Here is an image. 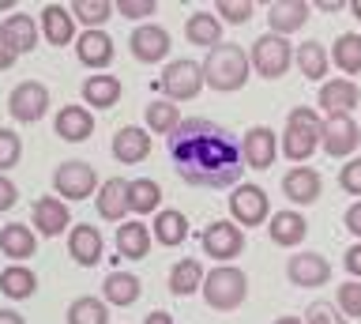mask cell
Returning a JSON list of instances; mask_svg holds the SVG:
<instances>
[{
	"instance_id": "20",
	"label": "cell",
	"mask_w": 361,
	"mask_h": 324,
	"mask_svg": "<svg viewBox=\"0 0 361 324\" xmlns=\"http://www.w3.org/2000/svg\"><path fill=\"white\" fill-rule=\"evenodd\" d=\"M53 132L64 143H83V140L94 136V117H90V109H83V106H61V114L53 121Z\"/></svg>"
},
{
	"instance_id": "21",
	"label": "cell",
	"mask_w": 361,
	"mask_h": 324,
	"mask_svg": "<svg viewBox=\"0 0 361 324\" xmlns=\"http://www.w3.org/2000/svg\"><path fill=\"white\" fill-rule=\"evenodd\" d=\"M151 155V136L147 128H135V125H124L113 132V159L124 162V166H135Z\"/></svg>"
},
{
	"instance_id": "10",
	"label": "cell",
	"mask_w": 361,
	"mask_h": 324,
	"mask_svg": "<svg viewBox=\"0 0 361 324\" xmlns=\"http://www.w3.org/2000/svg\"><path fill=\"white\" fill-rule=\"evenodd\" d=\"M45 109H49V87L38 83V80H23L11 87L8 95V114L23 121V125H34V121L45 117Z\"/></svg>"
},
{
	"instance_id": "1",
	"label": "cell",
	"mask_w": 361,
	"mask_h": 324,
	"mask_svg": "<svg viewBox=\"0 0 361 324\" xmlns=\"http://www.w3.org/2000/svg\"><path fill=\"white\" fill-rule=\"evenodd\" d=\"M169 162L192 188H233L241 181V140L207 117H188L166 136Z\"/></svg>"
},
{
	"instance_id": "43",
	"label": "cell",
	"mask_w": 361,
	"mask_h": 324,
	"mask_svg": "<svg viewBox=\"0 0 361 324\" xmlns=\"http://www.w3.org/2000/svg\"><path fill=\"white\" fill-rule=\"evenodd\" d=\"M305 324H346V317L338 313L335 301H309V309H305Z\"/></svg>"
},
{
	"instance_id": "40",
	"label": "cell",
	"mask_w": 361,
	"mask_h": 324,
	"mask_svg": "<svg viewBox=\"0 0 361 324\" xmlns=\"http://www.w3.org/2000/svg\"><path fill=\"white\" fill-rule=\"evenodd\" d=\"M143 117H147V128L158 132V136H169V132L180 125V109L173 102H151Z\"/></svg>"
},
{
	"instance_id": "49",
	"label": "cell",
	"mask_w": 361,
	"mask_h": 324,
	"mask_svg": "<svg viewBox=\"0 0 361 324\" xmlns=\"http://www.w3.org/2000/svg\"><path fill=\"white\" fill-rule=\"evenodd\" d=\"M343 222H346L350 238H361V200H354V204L346 208V215H343Z\"/></svg>"
},
{
	"instance_id": "54",
	"label": "cell",
	"mask_w": 361,
	"mask_h": 324,
	"mask_svg": "<svg viewBox=\"0 0 361 324\" xmlns=\"http://www.w3.org/2000/svg\"><path fill=\"white\" fill-rule=\"evenodd\" d=\"M275 324H305V320H301V317H290V313H286V317H279Z\"/></svg>"
},
{
	"instance_id": "36",
	"label": "cell",
	"mask_w": 361,
	"mask_h": 324,
	"mask_svg": "<svg viewBox=\"0 0 361 324\" xmlns=\"http://www.w3.org/2000/svg\"><path fill=\"white\" fill-rule=\"evenodd\" d=\"M158 204H162V185L151 181V177H135V181H128V211H135V215H151V211H158Z\"/></svg>"
},
{
	"instance_id": "12",
	"label": "cell",
	"mask_w": 361,
	"mask_h": 324,
	"mask_svg": "<svg viewBox=\"0 0 361 324\" xmlns=\"http://www.w3.org/2000/svg\"><path fill=\"white\" fill-rule=\"evenodd\" d=\"M169 46H173L169 30H166V27H154V23H140V27H135L132 35H128L132 57H135V61H143V64L166 61V57H169Z\"/></svg>"
},
{
	"instance_id": "8",
	"label": "cell",
	"mask_w": 361,
	"mask_h": 324,
	"mask_svg": "<svg viewBox=\"0 0 361 324\" xmlns=\"http://www.w3.org/2000/svg\"><path fill=\"white\" fill-rule=\"evenodd\" d=\"M53 188L61 200H87L90 193H98V174L90 162L68 159L53 170Z\"/></svg>"
},
{
	"instance_id": "44",
	"label": "cell",
	"mask_w": 361,
	"mask_h": 324,
	"mask_svg": "<svg viewBox=\"0 0 361 324\" xmlns=\"http://www.w3.org/2000/svg\"><path fill=\"white\" fill-rule=\"evenodd\" d=\"M19 159H23V140L11 128H0V174L11 170Z\"/></svg>"
},
{
	"instance_id": "2",
	"label": "cell",
	"mask_w": 361,
	"mask_h": 324,
	"mask_svg": "<svg viewBox=\"0 0 361 324\" xmlns=\"http://www.w3.org/2000/svg\"><path fill=\"white\" fill-rule=\"evenodd\" d=\"M200 68H203V87H211V91H241L248 83L252 64H248V49L222 42V46L207 49Z\"/></svg>"
},
{
	"instance_id": "28",
	"label": "cell",
	"mask_w": 361,
	"mask_h": 324,
	"mask_svg": "<svg viewBox=\"0 0 361 324\" xmlns=\"http://www.w3.org/2000/svg\"><path fill=\"white\" fill-rule=\"evenodd\" d=\"M222 23L214 12H192L188 23H185V38L192 42V46H203V49H214L222 46Z\"/></svg>"
},
{
	"instance_id": "5",
	"label": "cell",
	"mask_w": 361,
	"mask_h": 324,
	"mask_svg": "<svg viewBox=\"0 0 361 324\" xmlns=\"http://www.w3.org/2000/svg\"><path fill=\"white\" fill-rule=\"evenodd\" d=\"M248 64L264 76V80H279V76L290 72L293 64V46L290 38H279V35H259L248 49Z\"/></svg>"
},
{
	"instance_id": "52",
	"label": "cell",
	"mask_w": 361,
	"mask_h": 324,
	"mask_svg": "<svg viewBox=\"0 0 361 324\" xmlns=\"http://www.w3.org/2000/svg\"><path fill=\"white\" fill-rule=\"evenodd\" d=\"M143 324H173V317H169L166 309H154V313H147Z\"/></svg>"
},
{
	"instance_id": "33",
	"label": "cell",
	"mask_w": 361,
	"mask_h": 324,
	"mask_svg": "<svg viewBox=\"0 0 361 324\" xmlns=\"http://www.w3.org/2000/svg\"><path fill=\"white\" fill-rule=\"evenodd\" d=\"M200 287H203V268H200L196 256H185V260H177L169 268V294L173 298H188V294H196Z\"/></svg>"
},
{
	"instance_id": "7",
	"label": "cell",
	"mask_w": 361,
	"mask_h": 324,
	"mask_svg": "<svg viewBox=\"0 0 361 324\" xmlns=\"http://www.w3.org/2000/svg\"><path fill=\"white\" fill-rule=\"evenodd\" d=\"M245 245H248V238L233 219H219V222H211V227L203 230V253H207L211 260H219V264L237 260V256L245 253Z\"/></svg>"
},
{
	"instance_id": "39",
	"label": "cell",
	"mask_w": 361,
	"mask_h": 324,
	"mask_svg": "<svg viewBox=\"0 0 361 324\" xmlns=\"http://www.w3.org/2000/svg\"><path fill=\"white\" fill-rule=\"evenodd\" d=\"M68 12H72V19H79L87 30H102V23L113 16V4L109 0H75Z\"/></svg>"
},
{
	"instance_id": "16",
	"label": "cell",
	"mask_w": 361,
	"mask_h": 324,
	"mask_svg": "<svg viewBox=\"0 0 361 324\" xmlns=\"http://www.w3.org/2000/svg\"><path fill=\"white\" fill-rule=\"evenodd\" d=\"M102 253H106V245H102V234L90 222H79V227L68 230V256L79 268H94L102 260Z\"/></svg>"
},
{
	"instance_id": "25",
	"label": "cell",
	"mask_w": 361,
	"mask_h": 324,
	"mask_svg": "<svg viewBox=\"0 0 361 324\" xmlns=\"http://www.w3.org/2000/svg\"><path fill=\"white\" fill-rule=\"evenodd\" d=\"M83 91V102L90 106V109H109V106H117L121 102V80L117 76H106V72H98V76H90V80L79 87Z\"/></svg>"
},
{
	"instance_id": "51",
	"label": "cell",
	"mask_w": 361,
	"mask_h": 324,
	"mask_svg": "<svg viewBox=\"0 0 361 324\" xmlns=\"http://www.w3.org/2000/svg\"><path fill=\"white\" fill-rule=\"evenodd\" d=\"M316 12H324V16H338V12H346V4H343V0H320V4H316Z\"/></svg>"
},
{
	"instance_id": "14",
	"label": "cell",
	"mask_w": 361,
	"mask_h": 324,
	"mask_svg": "<svg viewBox=\"0 0 361 324\" xmlns=\"http://www.w3.org/2000/svg\"><path fill=\"white\" fill-rule=\"evenodd\" d=\"M286 279L301 290H312V287H324L331 279V260L320 253H293L286 260Z\"/></svg>"
},
{
	"instance_id": "24",
	"label": "cell",
	"mask_w": 361,
	"mask_h": 324,
	"mask_svg": "<svg viewBox=\"0 0 361 324\" xmlns=\"http://www.w3.org/2000/svg\"><path fill=\"white\" fill-rule=\"evenodd\" d=\"M0 253L8 256V260H30L34 253H38V238H34L30 227H23V222H8L4 230H0Z\"/></svg>"
},
{
	"instance_id": "53",
	"label": "cell",
	"mask_w": 361,
	"mask_h": 324,
	"mask_svg": "<svg viewBox=\"0 0 361 324\" xmlns=\"http://www.w3.org/2000/svg\"><path fill=\"white\" fill-rule=\"evenodd\" d=\"M0 324H27V320H23V313H16V309H0Z\"/></svg>"
},
{
	"instance_id": "3",
	"label": "cell",
	"mask_w": 361,
	"mask_h": 324,
	"mask_svg": "<svg viewBox=\"0 0 361 324\" xmlns=\"http://www.w3.org/2000/svg\"><path fill=\"white\" fill-rule=\"evenodd\" d=\"M320 125H324V117H316V109L293 106L286 117V132L279 140V151L293 162H305L312 151H320Z\"/></svg>"
},
{
	"instance_id": "50",
	"label": "cell",
	"mask_w": 361,
	"mask_h": 324,
	"mask_svg": "<svg viewBox=\"0 0 361 324\" xmlns=\"http://www.w3.org/2000/svg\"><path fill=\"white\" fill-rule=\"evenodd\" d=\"M19 61V53H16V46H11V42L4 38V30H0V72H8L11 64Z\"/></svg>"
},
{
	"instance_id": "55",
	"label": "cell",
	"mask_w": 361,
	"mask_h": 324,
	"mask_svg": "<svg viewBox=\"0 0 361 324\" xmlns=\"http://www.w3.org/2000/svg\"><path fill=\"white\" fill-rule=\"evenodd\" d=\"M350 12H354V19L361 23V0H354V4H350Z\"/></svg>"
},
{
	"instance_id": "23",
	"label": "cell",
	"mask_w": 361,
	"mask_h": 324,
	"mask_svg": "<svg viewBox=\"0 0 361 324\" xmlns=\"http://www.w3.org/2000/svg\"><path fill=\"white\" fill-rule=\"evenodd\" d=\"M75 57L87 64V68H106L113 61V38L106 30H83L75 38Z\"/></svg>"
},
{
	"instance_id": "19",
	"label": "cell",
	"mask_w": 361,
	"mask_h": 324,
	"mask_svg": "<svg viewBox=\"0 0 361 324\" xmlns=\"http://www.w3.org/2000/svg\"><path fill=\"white\" fill-rule=\"evenodd\" d=\"M309 12H312V4H305V0H279V4H271L267 8L271 35L290 38L293 30H301L305 23H309Z\"/></svg>"
},
{
	"instance_id": "48",
	"label": "cell",
	"mask_w": 361,
	"mask_h": 324,
	"mask_svg": "<svg viewBox=\"0 0 361 324\" xmlns=\"http://www.w3.org/2000/svg\"><path fill=\"white\" fill-rule=\"evenodd\" d=\"M343 268L350 272V279H361V241L350 245V249L343 253Z\"/></svg>"
},
{
	"instance_id": "47",
	"label": "cell",
	"mask_w": 361,
	"mask_h": 324,
	"mask_svg": "<svg viewBox=\"0 0 361 324\" xmlns=\"http://www.w3.org/2000/svg\"><path fill=\"white\" fill-rule=\"evenodd\" d=\"M16 200H19V188L11 185V177L0 174V211H11V208H16Z\"/></svg>"
},
{
	"instance_id": "38",
	"label": "cell",
	"mask_w": 361,
	"mask_h": 324,
	"mask_svg": "<svg viewBox=\"0 0 361 324\" xmlns=\"http://www.w3.org/2000/svg\"><path fill=\"white\" fill-rule=\"evenodd\" d=\"M68 324H109V306L102 298L83 294L68 306Z\"/></svg>"
},
{
	"instance_id": "4",
	"label": "cell",
	"mask_w": 361,
	"mask_h": 324,
	"mask_svg": "<svg viewBox=\"0 0 361 324\" xmlns=\"http://www.w3.org/2000/svg\"><path fill=\"white\" fill-rule=\"evenodd\" d=\"M200 290H203V301H207L211 309L230 313V309H237L248 298V275L241 272V268L222 264V268H211V272L203 275Z\"/></svg>"
},
{
	"instance_id": "37",
	"label": "cell",
	"mask_w": 361,
	"mask_h": 324,
	"mask_svg": "<svg viewBox=\"0 0 361 324\" xmlns=\"http://www.w3.org/2000/svg\"><path fill=\"white\" fill-rule=\"evenodd\" d=\"M327 61H335L346 76H361V35H338Z\"/></svg>"
},
{
	"instance_id": "46",
	"label": "cell",
	"mask_w": 361,
	"mask_h": 324,
	"mask_svg": "<svg viewBox=\"0 0 361 324\" xmlns=\"http://www.w3.org/2000/svg\"><path fill=\"white\" fill-rule=\"evenodd\" d=\"M338 185H343V193L361 200V159H350L343 170H338Z\"/></svg>"
},
{
	"instance_id": "13",
	"label": "cell",
	"mask_w": 361,
	"mask_h": 324,
	"mask_svg": "<svg viewBox=\"0 0 361 324\" xmlns=\"http://www.w3.org/2000/svg\"><path fill=\"white\" fill-rule=\"evenodd\" d=\"M241 159H245L248 170H271L279 159V136L264 125L248 128L241 136Z\"/></svg>"
},
{
	"instance_id": "41",
	"label": "cell",
	"mask_w": 361,
	"mask_h": 324,
	"mask_svg": "<svg viewBox=\"0 0 361 324\" xmlns=\"http://www.w3.org/2000/svg\"><path fill=\"white\" fill-rule=\"evenodd\" d=\"M252 12H256L252 0H219V4H214V16H219L222 27H241L252 19Z\"/></svg>"
},
{
	"instance_id": "26",
	"label": "cell",
	"mask_w": 361,
	"mask_h": 324,
	"mask_svg": "<svg viewBox=\"0 0 361 324\" xmlns=\"http://www.w3.org/2000/svg\"><path fill=\"white\" fill-rule=\"evenodd\" d=\"M305 234H309V222H305L301 211L286 208V211H275V215H271V241L282 245V249L305 241Z\"/></svg>"
},
{
	"instance_id": "32",
	"label": "cell",
	"mask_w": 361,
	"mask_h": 324,
	"mask_svg": "<svg viewBox=\"0 0 361 324\" xmlns=\"http://www.w3.org/2000/svg\"><path fill=\"white\" fill-rule=\"evenodd\" d=\"M151 253V230L143 222H121L117 230V256L124 260H143Z\"/></svg>"
},
{
	"instance_id": "29",
	"label": "cell",
	"mask_w": 361,
	"mask_h": 324,
	"mask_svg": "<svg viewBox=\"0 0 361 324\" xmlns=\"http://www.w3.org/2000/svg\"><path fill=\"white\" fill-rule=\"evenodd\" d=\"M140 275L135 272H109L106 283H102V298L109 301V306H132L135 298H140Z\"/></svg>"
},
{
	"instance_id": "9",
	"label": "cell",
	"mask_w": 361,
	"mask_h": 324,
	"mask_svg": "<svg viewBox=\"0 0 361 324\" xmlns=\"http://www.w3.org/2000/svg\"><path fill=\"white\" fill-rule=\"evenodd\" d=\"M267 211H271V204H267V193L259 185L241 181V185L230 188V215H233V222L241 230L245 227H264Z\"/></svg>"
},
{
	"instance_id": "17",
	"label": "cell",
	"mask_w": 361,
	"mask_h": 324,
	"mask_svg": "<svg viewBox=\"0 0 361 324\" xmlns=\"http://www.w3.org/2000/svg\"><path fill=\"white\" fill-rule=\"evenodd\" d=\"M316 102H320V109L327 117H335V114H354L357 102H361V91L350 80H327L320 91H316Z\"/></svg>"
},
{
	"instance_id": "31",
	"label": "cell",
	"mask_w": 361,
	"mask_h": 324,
	"mask_svg": "<svg viewBox=\"0 0 361 324\" xmlns=\"http://www.w3.org/2000/svg\"><path fill=\"white\" fill-rule=\"evenodd\" d=\"M151 234H154L158 245H180V241L188 238V219L180 215L177 208H158V211H154Z\"/></svg>"
},
{
	"instance_id": "6",
	"label": "cell",
	"mask_w": 361,
	"mask_h": 324,
	"mask_svg": "<svg viewBox=\"0 0 361 324\" xmlns=\"http://www.w3.org/2000/svg\"><path fill=\"white\" fill-rule=\"evenodd\" d=\"M158 91H166V102H192L200 91H203V68L196 61L180 57V61H169L162 68V80H158Z\"/></svg>"
},
{
	"instance_id": "27",
	"label": "cell",
	"mask_w": 361,
	"mask_h": 324,
	"mask_svg": "<svg viewBox=\"0 0 361 324\" xmlns=\"http://www.w3.org/2000/svg\"><path fill=\"white\" fill-rule=\"evenodd\" d=\"M98 215L109 219V222H121V215L128 211V181H121V177H109V181L98 185Z\"/></svg>"
},
{
	"instance_id": "22",
	"label": "cell",
	"mask_w": 361,
	"mask_h": 324,
	"mask_svg": "<svg viewBox=\"0 0 361 324\" xmlns=\"http://www.w3.org/2000/svg\"><path fill=\"white\" fill-rule=\"evenodd\" d=\"M38 27H42L45 42H49V46H56V49L68 46V42H75V19H72V12H68V8H61V4H45Z\"/></svg>"
},
{
	"instance_id": "45",
	"label": "cell",
	"mask_w": 361,
	"mask_h": 324,
	"mask_svg": "<svg viewBox=\"0 0 361 324\" xmlns=\"http://www.w3.org/2000/svg\"><path fill=\"white\" fill-rule=\"evenodd\" d=\"M113 12H121L124 19H140V23H151V16L158 12L154 0H121V4H113Z\"/></svg>"
},
{
	"instance_id": "11",
	"label": "cell",
	"mask_w": 361,
	"mask_h": 324,
	"mask_svg": "<svg viewBox=\"0 0 361 324\" xmlns=\"http://www.w3.org/2000/svg\"><path fill=\"white\" fill-rule=\"evenodd\" d=\"M357 143H361V125L354 117H346V114L324 117V125H320V151L324 155L343 159V155H350Z\"/></svg>"
},
{
	"instance_id": "18",
	"label": "cell",
	"mask_w": 361,
	"mask_h": 324,
	"mask_svg": "<svg viewBox=\"0 0 361 324\" xmlns=\"http://www.w3.org/2000/svg\"><path fill=\"white\" fill-rule=\"evenodd\" d=\"M282 193H286L290 204H316L324 193V181H320V174L312 170V166H293V170L282 177Z\"/></svg>"
},
{
	"instance_id": "34",
	"label": "cell",
	"mask_w": 361,
	"mask_h": 324,
	"mask_svg": "<svg viewBox=\"0 0 361 324\" xmlns=\"http://www.w3.org/2000/svg\"><path fill=\"white\" fill-rule=\"evenodd\" d=\"M0 290H4V298H11V301H27L34 290H38V275L23 264H11L0 272Z\"/></svg>"
},
{
	"instance_id": "42",
	"label": "cell",
	"mask_w": 361,
	"mask_h": 324,
	"mask_svg": "<svg viewBox=\"0 0 361 324\" xmlns=\"http://www.w3.org/2000/svg\"><path fill=\"white\" fill-rule=\"evenodd\" d=\"M335 306H338V313L350 320H361V279H346V283H338V290H335Z\"/></svg>"
},
{
	"instance_id": "30",
	"label": "cell",
	"mask_w": 361,
	"mask_h": 324,
	"mask_svg": "<svg viewBox=\"0 0 361 324\" xmlns=\"http://www.w3.org/2000/svg\"><path fill=\"white\" fill-rule=\"evenodd\" d=\"M0 30H4V38L16 46L19 57L23 53H34V46H38V23H34L30 16H23V12H11L4 23H0Z\"/></svg>"
},
{
	"instance_id": "35",
	"label": "cell",
	"mask_w": 361,
	"mask_h": 324,
	"mask_svg": "<svg viewBox=\"0 0 361 324\" xmlns=\"http://www.w3.org/2000/svg\"><path fill=\"white\" fill-rule=\"evenodd\" d=\"M293 61H298V68L305 80H312V83H324V76H327V49L320 46V42H301L298 49H293Z\"/></svg>"
},
{
	"instance_id": "15",
	"label": "cell",
	"mask_w": 361,
	"mask_h": 324,
	"mask_svg": "<svg viewBox=\"0 0 361 324\" xmlns=\"http://www.w3.org/2000/svg\"><path fill=\"white\" fill-rule=\"evenodd\" d=\"M30 219H34V230L38 234H45V238H61V234L72 227V208H68L61 196H38L34 200Z\"/></svg>"
}]
</instances>
